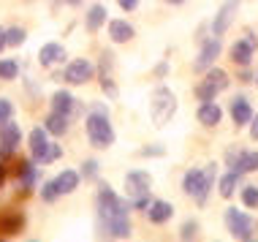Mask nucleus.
Wrapping results in <instances>:
<instances>
[{
    "instance_id": "1",
    "label": "nucleus",
    "mask_w": 258,
    "mask_h": 242,
    "mask_svg": "<svg viewBox=\"0 0 258 242\" xmlns=\"http://www.w3.org/2000/svg\"><path fill=\"white\" fill-rule=\"evenodd\" d=\"M98 231L103 237H114V239H125L131 234V220H128V207L131 202H122L109 185L98 188Z\"/></svg>"
},
{
    "instance_id": "2",
    "label": "nucleus",
    "mask_w": 258,
    "mask_h": 242,
    "mask_svg": "<svg viewBox=\"0 0 258 242\" xmlns=\"http://www.w3.org/2000/svg\"><path fill=\"white\" fill-rule=\"evenodd\" d=\"M85 128H87V139L93 147L106 150L114 144V128H111V123H109L106 106H93V112H90L87 120H85Z\"/></svg>"
},
{
    "instance_id": "3",
    "label": "nucleus",
    "mask_w": 258,
    "mask_h": 242,
    "mask_svg": "<svg viewBox=\"0 0 258 242\" xmlns=\"http://www.w3.org/2000/svg\"><path fill=\"white\" fill-rule=\"evenodd\" d=\"M150 191H152V177L147 174V171H128V177H125V193H128L131 207L147 210Z\"/></svg>"
},
{
    "instance_id": "4",
    "label": "nucleus",
    "mask_w": 258,
    "mask_h": 242,
    "mask_svg": "<svg viewBox=\"0 0 258 242\" xmlns=\"http://www.w3.org/2000/svg\"><path fill=\"white\" fill-rule=\"evenodd\" d=\"M62 155L60 144L49 142V131L46 128H33L30 131V158L36 163H52Z\"/></svg>"
},
{
    "instance_id": "5",
    "label": "nucleus",
    "mask_w": 258,
    "mask_h": 242,
    "mask_svg": "<svg viewBox=\"0 0 258 242\" xmlns=\"http://www.w3.org/2000/svg\"><path fill=\"white\" fill-rule=\"evenodd\" d=\"M150 112H152V120H155L158 126H166V123L171 120V114L177 112V98H174V93H171V90L158 87L155 93H152Z\"/></svg>"
},
{
    "instance_id": "6",
    "label": "nucleus",
    "mask_w": 258,
    "mask_h": 242,
    "mask_svg": "<svg viewBox=\"0 0 258 242\" xmlns=\"http://www.w3.org/2000/svg\"><path fill=\"white\" fill-rule=\"evenodd\" d=\"M212 183H215V179H209L201 169H190V171H185L182 191L187 193V196L196 199L199 204H204L207 196H209V191H212Z\"/></svg>"
},
{
    "instance_id": "7",
    "label": "nucleus",
    "mask_w": 258,
    "mask_h": 242,
    "mask_svg": "<svg viewBox=\"0 0 258 242\" xmlns=\"http://www.w3.org/2000/svg\"><path fill=\"white\" fill-rule=\"evenodd\" d=\"M226 87H228V74L223 68H207V77L196 87V95L201 101H215V95L223 93Z\"/></svg>"
},
{
    "instance_id": "8",
    "label": "nucleus",
    "mask_w": 258,
    "mask_h": 242,
    "mask_svg": "<svg viewBox=\"0 0 258 242\" xmlns=\"http://www.w3.org/2000/svg\"><path fill=\"white\" fill-rule=\"evenodd\" d=\"M226 226L236 239H253V220H250L245 212H239L236 207L226 210Z\"/></svg>"
},
{
    "instance_id": "9",
    "label": "nucleus",
    "mask_w": 258,
    "mask_h": 242,
    "mask_svg": "<svg viewBox=\"0 0 258 242\" xmlns=\"http://www.w3.org/2000/svg\"><path fill=\"white\" fill-rule=\"evenodd\" d=\"M19 142H22V131H19L17 123H3L0 126V158L3 161H9L14 155V150L19 147Z\"/></svg>"
},
{
    "instance_id": "10",
    "label": "nucleus",
    "mask_w": 258,
    "mask_h": 242,
    "mask_svg": "<svg viewBox=\"0 0 258 242\" xmlns=\"http://www.w3.org/2000/svg\"><path fill=\"white\" fill-rule=\"evenodd\" d=\"M95 68L90 60H74V63H68V68L62 71V79L68 82V85H85V82L93 79Z\"/></svg>"
},
{
    "instance_id": "11",
    "label": "nucleus",
    "mask_w": 258,
    "mask_h": 242,
    "mask_svg": "<svg viewBox=\"0 0 258 242\" xmlns=\"http://www.w3.org/2000/svg\"><path fill=\"white\" fill-rule=\"evenodd\" d=\"M25 229V215L19 210H9L3 207L0 210V237H14Z\"/></svg>"
},
{
    "instance_id": "12",
    "label": "nucleus",
    "mask_w": 258,
    "mask_h": 242,
    "mask_svg": "<svg viewBox=\"0 0 258 242\" xmlns=\"http://www.w3.org/2000/svg\"><path fill=\"white\" fill-rule=\"evenodd\" d=\"M228 166L236 174H247V171L258 169V153H228Z\"/></svg>"
},
{
    "instance_id": "13",
    "label": "nucleus",
    "mask_w": 258,
    "mask_h": 242,
    "mask_svg": "<svg viewBox=\"0 0 258 242\" xmlns=\"http://www.w3.org/2000/svg\"><path fill=\"white\" fill-rule=\"evenodd\" d=\"M52 112H60V114L74 117V114L82 112V106H79V101H76L71 93H66V90H57V93L52 95Z\"/></svg>"
},
{
    "instance_id": "14",
    "label": "nucleus",
    "mask_w": 258,
    "mask_h": 242,
    "mask_svg": "<svg viewBox=\"0 0 258 242\" xmlns=\"http://www.w3.org/2000/svg\"><path fill=\"white\" fill-rule=\"evenodd\" d=\"M218 54H220V38L215 36V38H209L207 44H204V49H201L199 54V60L193 63V71H207V68H212V63L218 60Z\"/></svg>"
},
{
    "instance_id": "15",
    "label": "nucleus",
    "mask_w": 258,
    "mask_h": 242,
    "mask_svg": "<svg viewBox=\"0 0 258 242\" xmlns=\"http://www.w3.org/2000/svg\"><path fill=\"white\" fill-rule=\"evenodd\" d=\"M236 3L239 0H228L226 6L220 9V14L215 17V22H212V36H223V33L228 30V25H231V19H234V14H236Z\"/></svg>"
},
{
    "instance_id": "16",
    "label": "nucleus",
    "mask_w": 258,
    "mask_h": 242,
    "mask_svg": "<svg viewBox=\"0 0 258 242\" xmlns=\"http://www.w3.org/2000/svg\"><path fill=\"white\" fill-rule=\"evenodd\" d=\"M66 60V49H62V44H44L38 49V63L44 68H52Z\"/></svg>"
},
{
    "instance_id": "17",
    "label": "nucleus",
    "mask_w": 258,
    "mask_h": 242,
    "mask_svg": "<svg viewBox=\"0 0 258 242\" xmlns=\"http://www.w3.org/2000/svg\"><path fill=\"white\" fill-rule=\"evenodd\" d=\"M220 117H223V112H220V106L215 101H204L199 106V123L201 126H207V128H215L220 123Z\"/></svg>"
},
{
    "instance_id": "18",
    "label": "nucleus",
    "mask_w": 258,
    "mask_h": 242,
    "mask_svg": "<svg viewBox=\"0 0 258 242\" xmlns=\"http://www.w3.org/2000/svg\"><path fill=\"white\" fill-rule=\"evenodd\" d=\"M231 117H234V123H236V128L239 126H247L250 120H253V109H250V103L247 98H234L231 101Z\"/></svg>"
},
{
    "instance_id": "19",
    "label": "nucleus",
    "mask_w": 258,
    "mask_h": 242,
    "mask_svg": "<svg viewBox=\"0 0 258 242\" xmlns=\"http://www.w3.org/2000/svg\"><path fill=\"white\" fill-rule=\"evenodd\" d=\"M109 36L114 44H125V41L134 38V27H131L125 19H111L109 22Z\"/></svg>"
},
{
    "instance_id": "20",
    "label": "nucleus",
    "mask_w": 258,
    "mask_h": 242,
    "mask_svg": "<svg viewBox=\"0 0 258 242\" xmlns=\"http://www.w3.org/2000/svg\"><path fill=\"white\" fill-rule=\"evenodd\" d=\"M147 215H150L152 223H166V220H171V215H174V207L169 202H150Z\"/></svg>"
},
{
    "instance_id": "21",
    "label": "nucleus",
    "mask_w": 258,
    "mask_h": 242,
    "mask_svg": "<svg viewBox=\"0 0 258 242\" xmlns=\"http://www.w3.org/2000/svg\"><path fill=\"white\" fill-rule=\"evenodd\" d=\"M54 185H57V191H60V196H68V193H74L76 188H79V174L71 169H66L62 174L54 177Z\"/></svg>"
},
{
    "instance_id": "22",
    "label": "nucleus",
    "mask_w": 258,
    "mask_h": 242,
    "mask_svg": "<svg viewBox=\"0 0 258 242\" xmlns=\"http://www.w3.org/2000/svg\"><path fill=\"white\" fill-rule=\"evenodd\" d=\"M68 120L71 117L68 114H60V112H52L49 117H46V123H44V128L49 131L52 136H62V134H68Z\"/></svg>"
},
{
    "instance_id": "23",
    "label": "nucleus",
    "mask_w": 258,
    "mask_h": 242,
    "mask_svg": "<svg viewBox=\"0 0 258 242\" xmlns=\"http://www.w3.org/2000/svg\"><path fill=\"white\" fill-rule=\"evenodd\" d=\"M253 46L247 44V38H242V41H236V44L231 46V60L236 66H250V57H253Z\"/></svg>"
},
{
    "instance_id": "24",
    "label": "nucleus",
    "mask_w": 258,
    "mask_h": 242,
    "mask_svg": "<svg viewBox=\"0 0 258 242\" xmlns=\"http://www.w3.org/2000/svg\"><path fill=\"white\" fill-rule=\"evenodd\" d=\"M106 22V9H103V6H93V9H90V14H87V30L90 33H95V30H101V25Z\"/></svg>"
},
{
    "instance_id": "25",
    "label": "nucleus",
    "mask_w": 258,
    "mask_h": 242,
    "mask_svg": "<svg viewBox=\"0 0 258 242\" xmlns=\"http://www.w3.org/2000/svg\"><path fill=\"white\" fill-rule=\"evenodd\" d=\"M239 177L242 174H236V171H228L226 177L220 179V196H234V191H236V185H239Z\"/></svg>"
},
{
    "instance_id": "26",
    "label": "nucleus",
    "mask_w": 258,
    "mask_h": 242,
    "mask_svg": "<svg viewBox=\"0 0 258 242\" xmlns=\"http://www.w3.org/2000/svg\"><path fill=\"white\" fill-rule=\"evenodd\" d=\"M25 38H27L25 27H9V30H6V44L9 46H22Z\"/></svg>"
},
{
    "instance_id": "27",
    "label": "nucleus",
    "mask_w": 258,
    "mask_h": 242,
    "mask_svg": "<svg viewBox=\"0 0 258 242\" xmlns=\"http://www.w3.org/2000/svg\"><path fill=\"white\" fill-rule=\"evenodd\" d=\"M17 74H19L17 60H0V79L11 82V79H17Z\"/></svg>"
},
{
    "instance_id": "28",
    "label": "nucleus",
    "mask_w": 258,
    "mask_h": 242,
    "mask_svg": "<svg viewBox=\"0 0 258 242\" xmlns=\"http://www.w3.org/2000/svg\"><path fill=\"white\" fill-rule=\"evenodd\" d=\"M41 199H44L46 204H52V202H57V199H60V191H57V185H54V179H49V183L41 185Z\"/></svg>"
},
{
    "instance_id": "29",
    "label": "nucleus",
    "mask_w": 258,
    "mask_h": 242,
    "mask_svg": "<svg viewBox=\"0 0 258 242\" xmlns=\"http://www.w3.org/2000/svg\"><path fill=\"white\" fill-rule=\"evenodd\" d=\"M242 204L250 207V210H255V207H258V188H255V185H247V188L242 191Z\"/></svg>"
},
{
    "instance_id": "30",
    "label": "nucleus",
    "mask_w": 258,
    "mask_h": 242,
    "mask_svg": "<svg viewBox=\"0 0 258 242\" xmlns=\"http://www.w3.org/2000/svg\"><path fill=\"white\" fill-rule=\"evenodd\" d=\"M11 117H14V103L6 101V98H0V126H3V123H9Z\"/></svg>"
},
{
    "instance_id": "31",
    "label": "nucleus",
    "mask_w": 258,
    "mask_h": 242,
    "mask_svg": "<svg viewBox=\"0 0 258 242\" xmlns=\"http://www.w3.org/2000/svg\"><path fill=\"white\" fill-rule=\"evenodd\" d=\"M95 174H98V163H95V161H85V163H82V177H85V179H93Z\"/></svg>"
},
{
    "instance_id": "32",
    "label": "nucleus",
    "mask_w": 258,
    "mask_h": 242,
    "mask_svg": "<svg viewBox=\"0 0 258 242\" xmlns=\"http://www.w3.org/2000/svg\"><path fill=\"white\" fill-rule=\"evenodd\" d=\"M196 231H199V223H196V220H187V223L182 226V231H179V237L190 239V237H196Z\"/></svg>"
},
{
    "instance_id": "33",
    "label": "nucleus",
    "mask_w": 258,
    "mask_h": 242,
    "mask_svg": "<svg viewBox=\"0 0 258 242\" xmlns=\"http://www.w3.org/2000/svg\"><path fill=\"white\" fill-rule=\"evenodd\" d=\"M117 3H120L122 11H134L136 6H139V0H117Z\"/></svg>"
},
{
    "instance_id": "34",
    "label": "nucleus",
    "mask_w": 258,
    "mask_h": 242,
    "mask_svg": "<svg viewBox=\"0 0 258 242\" xmlns=\"http://www.w3.org/2000/svg\"><path fill=\"white\" fill-rule=\"evenodd\" d=\"M250 139H255L258 142V114L250 120Z\"/></svg>"
},
{
    "instance_id": "35",
    "label": "nucleus",
    "mask_w": 258,
    "mask_h": 242,
    "mask_svg": "<svg viewBox=\"0 0 258 242\" xmlns=\"http://www.w3.org/2000/svg\"><path fill=\"white\" fill-rule=\"evenodd\" d=\"M142 155H163V150H160V147H144Z\"/></svg>"
},
{
    "instance_id": "36",
    "label": "nucleus",
    "mask_w": 258,
    "mask_h": 242,
    "mask_svg": "<svg viewBox=\"0 0 258 242\" xmlns=\"http://www.w3.org/2000/svg\"><path fill=\"white\" fill-rule=\"evenodd\" d=\"M6 46H9V44H6V27H0V52H3Z\"/></svg>"
},
{
    "instance_id": "37",
    "label": "nucleus",
    "mask_w": 258,
    "mask_h": 242,
    "mask_svg": "<svg viewBox=\"0 0 258 242\" xmlns=\"http://www.w3.org/2000/svg\"><path fill=\"white\" fill-rule=\"evenodd\" d=\"M3 183H6V166L0 163V188H3Z\"/></svg>"
},
{
    "instance_id": "38",
    "label": "nucleus",
    "mask_w": 258,
    "mask_h": 242,
    "mask_svg": "<svg viewBox=\"0 0 258 242\" xmlns=\"http://www.w3.org/2000/svg\"><path fill=\"white\" fill-rule=\"evenodd\" d=\"M166 3H171V6H179V3H185V0H166Z\"/></svg>"
},
{
    "instance_id": "39",
    "label": "nucleus",
    "mask_w": 258,
    "mask_h": 242,
    "mask_svg": "<svg viewBox=\"0 0 258 242\" xmlns=\"http://www.w3.org/2000/svg\"><path fill=\"white\" fill-rule=\"evenodd\" d=\"M66 3H71V6H79V3H82V0H66Z\"/></svg>"
}]
</instances>
